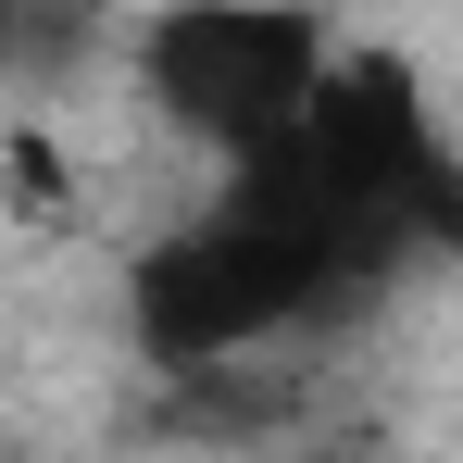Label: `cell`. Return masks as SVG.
<instances>
[{
	"label": "cell",
	"mask_w": 463,
	"mask_h": 463,
	"mask_svg": "<svg viewBox=\"0 0 463 463\" xmlns=\"http://www.w3.org/2000/svg\"><path fill=\"white\" fill-rule=\"evenodd\" d=\"M138 76L188 138H213L226 163H263L313 126L338 63L313 38V13H288V0H175L138 38Z\"/></svg>",
	"instance_id": "obj_1"
}]
</instances>
